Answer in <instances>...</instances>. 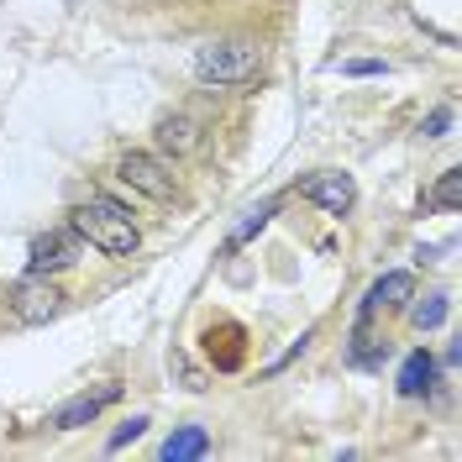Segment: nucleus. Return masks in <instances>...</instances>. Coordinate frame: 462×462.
<instances>
[{"instance_id": "obj_14", "label": "nucleus", "mask_w": 462, "mask_h": 462, "mask_svg": "<svg viewBox=\"0 0 462 462\" xmlns=\"http://www.w3.org/2000/svg\"><path fill=\"white\" fill-rule=\"evenodd\" d=\"M268 216H273V200H263L258 210H247V221H242V226L231 231V247H242V242H247V236H258V231L268 226Z\"/></svg>"}, {"instance_id": "obj_2", "label": "nucleus", "mask_w": 462, "mask_h": 462, "mask_svg": "<svg viewBox=\"0 0 462 462\" xmlns=\"http://www.w3.org/2000/svg\"><path fill=\"white\" fill-rule=\"evenodd\" d=\"M263 69V48L253 37H221V42H205L195 53V79L216 89H236V85H253Z\"/></svg>"}, {"instance_id": "obj_12", "label": "nucleus", "mask_w": 462, "mask_h": 462, "mask_svg": "<svg viewBox=\"0 0 462 462\" xmlns=\"http://www.w3.org/2000/svg\"><path fill=\"white\" fill-rule=\"evenodd\" d=\"M415 300V294H410ZM410 320H415V331H436L441 320H447V294H426V300H415L410 305Z\"/></svg>"}, {"instance_id": "obj_7", "label": "nucleus", "mask_w": 462, "mask_h": 462, "mask_svg": "<svg viewBox=\"0 0 462 462\" xmlns=\"http://www.w3.org/2000/svg\"><path fill=\"white\" fill-rule=\"evenodd\" d=\"M116 400H121V383H100V389H89V394H74V400L53 415V426L58 431H79V426H89V420H100Z\"/></svg>"}, {"instance_id": "obj_17", "label": "nucleus", "mask_w": 462, "mask_h": 462, "mask_svg": "<svg viewBox=\"0 0 462 462\" xmlns=\"http://www.w3.org/2000/svg\"><path fill=\"white\" fill-rule=\"evenodd\" d=\"M147 431V415H132V420H126V426H121V431L111 436V452H121V447H126V441H137V436Z\"/></svg>"}, {"instance_id": "obj_16", "label": "nucleus", "mask_w": 462, "mask_h": 462, "mask_svg": "<svg viewBox=\"0 0 462 462\" xmlns=\"http://www.w3.org/2000/svg\"><path fill=\"white\" fill-rule=\"evenodd\" d=\"M342 74H352V79H374V74H389V63H378V58H352V63H342Z\"/></svg>"}, {"instance_id": "obj_15", "label": "nucleus", "mask_w": 462, "mask_h": 462, "mask_svg": "<svg viewBox=\"0 0 462 462\" xmlns=\"http://www.w3.org/2000/svg\"><path fill=\"white\" fill-rule=\"evenodd\" d=\"M420 132H426V137H447V132H452V106H436V111L420 121Z\"/></svg>"}, {"instance_id": "obj_13", "label": "nucleus", "mask_w": 462, "mask_h": 462, "mask_svg": "<svg viewBox=\"0 0 462 462\" xmlns=\"http://www.w3.org/2000/svg\"><path fill=\"white\" fill-rule=\"evenodd\" d=\"M426 205H431V210H462V169H447V173H441Z\"/></svg>"}, {"instance_id": "obj_4", "label": "nucleus", "mask_w": 462, "mask_h": 462, "mask_svg": "<svg viewBox=\"0 0 462 462\" xmlns=\"http://www.w3.org/2000/svg\"><path fill=\"white\" fill-rule=\"evenodd\" d=\"M116 179H121L132 195H143V200H158V205L173 200V173L158 152H126V158L116 163Z\"/></svg>"}, {"instance_id": "obj_8", "label": "nucleus", "mask_w": 462, "mask_h": 462, "mask_svg": "<svg viewBox=\"0 0 462 462\" xmlns=\"http://www.w3.org/2000/svg\"><path fill=\"white\" fill-rule=\"evenodd\" d=\"M410 294H415V273H404V268L383 273V279L368 289V300H363V310H357V326H368L378 310H400V305H410Z\"/></svg>"}, {"instance_id": "obj_5", "label": "nucleus", "mask_w": 462, "mask_h": 462, "mask_svg": "<svg viewBox=\"0 0 462 462\" xmlns=\"http://www.w3.org/2000/svg\"><path fill=\"white\" fill-rule=\"evenodd\" d=\"M79 258H85V236L74 226H53L32 242L27 273H63V268H74Z\"/></svg>"}, {"instance_id": "obj_3", "label": "nucleus", "mask_w": 462, "mask_h": 462, "mask_svg": "<svg viewBox=\"0 0 462 462\" xmlns=\"http://www.w3.org/2000/svg\"><path fill=\"white\" fill-rule=\"evenodd\" d=\"M5 305H11V316L22 326H48L63 310V289L53 284V273H22L5 289Z\"/></svg>"}, {"instance_id": "obj_10", "label": "nucleus", "mask_w": 462, "mask_h": 462, "mask_svg": "<svg viewBox=\"0 0 462 462\" xmlns=\"http://www.w3.org/2000/svg\"><path fill=\"white\" fill-rule=\"evenodd\" d=\"M431 383H436V357L426 352V346H415V352L400 363L394 389H400V400H420V394H431Z\"/></svg>"}, {"instance_id": "obj_11", "label": "nucleus", "mask_w": 462, "mask_h": 462, "mask_svg": "<svg viewBox=\"0 0 462 462\" xmlns=\"http://www.w3.org/2000/svg\"><path fill=\"white\" fill-rule=\"evenodd\" d=\"M158 457L163 462H200V457H210V431H205V426H179V431L158 447Z\"/></svg>"}, {"instance_id": "obj_1", "label": "nucleus", "mask_w": 462, "mask_h": 462, "mask_svg": "<svg viewBox=\"0 0 462 462\" xmlns=\"http://www.w3.org/2000/svg\"><path fill=\"white\" fill-rule=\"evenodd\" d=\"M69 226L85 236L95 253H106V258H132L137 247H143V231L132 221V210L116 200H85L69 210Z\"/></svg>"}, {"instance_id": "obj_6", "label": "nucleus", "mask_w": 462, "mask_h": 462, "mask_svg": "<svg viewBox=\"0 0 462 462\" xmlns=\"http://www.w3.org/2000/svg\"><path fill=\"white\" fill-rule=\"evenodd\" d=\"M300 195L316 200L326 216H346L357 205V184L346 173H310V179H300Z\"/></svg>"}, {"instance_id": "obj_9", "label": "nucleus", "mask_w": 462, "mask_h": 462, "mask_svg": "<svg viewBox=\"0 0 462 462\" xmlns=\"http://www.w3.org/2000/svg\"><path fill=\"white\" fill-rule=\"evenodd\" d=\"M152 147H158V158H184V152H195L200 147V121L184 111H173L158 121V132H152Z\"/></svg>"}]
</instances>
